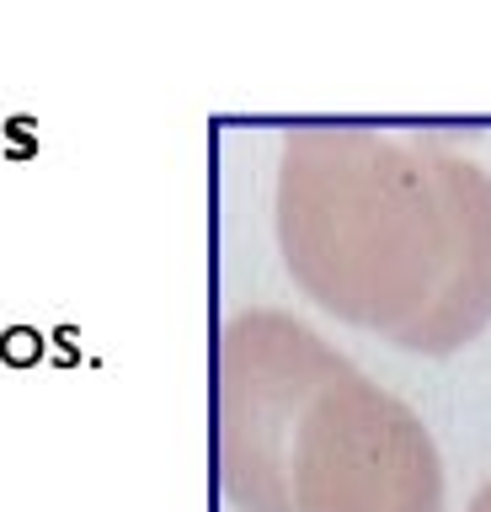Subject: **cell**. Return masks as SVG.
Instances as JSON below:
<instances>
[{"label": "cell", "instance_id": "1", "mask_svg": "<svg viewBox=\"0 0 491 512\" xmlns=\"http://www.w3.org/2000/svg\"><path fill=\"white\" fill-rule=\"evenodd\" d=\"M278 251L326 315L449 358L491 326V171L417 128L299 123L278 155Z\"/></svg>", "mask_w": 491, "mask_h": 512}, {"label": "cell", "instance_id": "2", "mask_svg": "<svg viewBox=\"0 0 491 512\" xmlns=\"http://www.w3.org/2000/svg\"><path fill=\"white\" fill-rule=\"evenodd\" d=\"M219 491L235 512H443L422 416L283 310L219 336Z\"/></svg>", "mask_w": 491, "mask_h": 512}, {"label": "cell", "instance_id": "3", "mask_svg": "<svg viewBox=\"0 0 491 512\" xmlns=\"http://www.w3.org/2000/svg\"><path fill=\"white\" fill-rule=\"evenodd\" d=\"M465 512H491V480H486V486L470 496V507H465Z\"/></svg>", "mask_w": 491, "mask_h": 512}]
</instances>
